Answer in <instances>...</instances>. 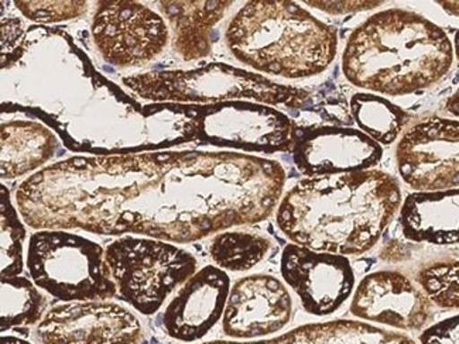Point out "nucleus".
Here are the masks:
<instances>
[{"mask_svg": "<svg viewBox=\"0 0 459 344\" xmlns=\"http://www.w3.org/2000/svg\"><path fill=\"white\" fill-rule=\"evenodd\" d=\"M449 16L459 17V2H438Z\"/></svg>", "mask_w": 459, "mask_h": 344, "instance_id": "32", "label": "nucleus"}, {"mask_svg": "<svg viewBox=\"0 0 459 344\" xmlns=\"http://www.w3.org/2000/svg\"><path fill=\"white\" fill-rule=\"evenodd\" d=\"M230 292V275L217 265L196 271L167 305L163 314L167 336L186 344L205 338L223 318Z\"/></svg>", "mask_w": 459, "mask_h": 344, "instance_id": "17", "label": "nucleus"}, {"mask_svg": "<svg viewBox=\"0 0 459 344\" xmlns=\"http://www.w3.org/2000/svg\"><path fill=\"white\" fill-rule=\"evenodd\" d=\"M306 4L330 14H348L355 12L372 11L383 2H306Z\"/></svg>", "mask_w": 459, "mask_h": 344, "instance_id": "29", "label": "nucleus"}, {"mask_svg": "<svg viewBox=\"0 0 459 344\" xmlns=\"http://www.w3.org/2000/svg\"><path fill=\"white\" fill-rule=\"evenodd\" d=\"M403 202L399 179L380 169L314 176L284 194L276 223L293 245L362 255L379 243Z\"/></svg>", "mask_w": 459, "mask_h": 344, "instance_id": "3", "label": "nucleus"}, {"mask_svg": "<svg viewBox=\"0 0 459 344\" xmlns=\"http://www.w3.org/2000/svg\"><path fill=\"white\" fill-rule=\"evenodd\" d=\"M351 115L360 132L380 146H390L399 139L409 123V113L375 93L359 92L351 98Z\"/></svg>", "mask_w": 459, "mask_h": 344, "instance_id": "22", "label": "nucleus"}, {"mask_svg": "<svg viewBox=\"0 0 459 344\" xmlns=\"http://www.w3.org/2000/svg\"><path fill=\"white\" fill-rule=\"evenodd\" d=\"M0 344H31L27 340H23L21 338H14V336H2L0 339Z\"/></svg>", "mask_w": 459, "mask_h": 344, "instance_id": "33", "label": "nucleus"}, {"mask_svg": "<svg viewBox=\"0 0 459 344\" xmlns=\"http://www.w3.org/2000/svg\"><path fill=\"white\" fill-rule=\"evenodd\" d=\"M200 344H420L406 333L367 322L338 319L299 326L276 338L259 340H213Z\"/></svg>", "mask_w": 459, "mask_h": 344, "instance_id": "21", "label": "nucleus"}, {"mask_svg": "<svg viewBox=\"0 0 459 344\" xmlns=\"http://www.w3.org/2000/svg\"><path fill=\"white\" fill-rule=\"evenodd\" d=\"M170 24L173 51L186 63L212 53L213 30L233 2H159Z\"/></svg>", "mask_w": 459, "mask_h": 344, "instance_id": "20", "label": "nucleus"}, {"mask_svg": "<svg viewBox=\"0 0 459 344\" xmlns=\"http://www.w3.org/2000/svg\"><path fill=\"white\" fill-rule=\"evenodd\" d=\"M448 34L421 14L387 9L368 17L346 41L342 73L370 93L406 97L429 90L453 68Z\"/></svg>", "mask_w": 459, "mask_h": 344, "instance_id": "4", "label": "nucleus"}, {"mask_svg": "<svg viewBox=\"0 0 459 344\" xmlns=\"http://www.w3.org/2000/svg\"><path fill=\"white\" fill-rule=\"evenodd\" d=\"M130 92L149 103L215 105L249 100L267 107L304 109L311 93L303 88L281 85L267 76L223 63H211L194 70L152 71L125 76Z\"/></svg>", "mask_w": 459, "mask_h": 344, "instance_id": "6", "label": "nucleus"}, {"mask_svg": "<svg viewBox=\"0 0 459 344\" xmlns=\"http://www.w3.org/2000/svg\"><path fill=\"white\" fill-rule=\"evenodd\" d=\"M446 110L449 115L459 117V88L453 97H449L446 102Z\"/></svg>", "mask_w": 459, "mask_h": 344, "instance_id": "31", "label": "nucleus"}, {"mask_svg": "<svg viewBox=\"0 0 459 344\" xmlns=\"http://www.w3.org/2000/svg\"><path fill=\"white\" fill-rule=\"evenodd\" d=\"M280 272L304 311L320 318L335 314L355 289L350 258L314 252L293 243L281 253Z\"/></svg>", "mask_w": 459, "mask_h": 344, "instance_id": "13", "label": "nucleus"}, {"mask_svg": "<svg viewBox=\"0 0 459 344\" xmlns=\"http://www.w3.org/2000/svg\"><path fill=\"white\" fill-rule=\"evenodd\" d=\"M196 122L195 142L200 146L243 152H291L296 123L279 109L230 100L215 105H191Z\"/></svg>", "mask_w": 459, "mask_h": 344, "instance_id": "9", "label": "nucleus"}, {"mask_svg": "<svg viewBox=\"0 0 459 344\" xmlns=\"http://www.w3.org/2000/svg\"><path fill=\"white\" fill-rule=\"evenodd\" d=\"M17 11L26 19L40 24L61 23V22L80 19L88 12V2H14Z\"/></svg>", "mask_w": 459, "mask_h": 344, "instance_id": "27", "label": "nucleus"}, {"mask_svg": "<svg viewBox=\"0 0 459 344\" xmlns=\"http://www.w3.org/2000/svg\"><path fill=\"white\" fill-rule=\"evenodd\" d=\"M117 297L144 316L160 311L167 298L196 272L198 262L173 243L122 236L105 248Z\"/></svg>", "mask_w": 459, "mask_h": 344, "instance_id": "8", "label": "nucleus"}, {"mask_svg": "<svg viewBox=\"0 0 459 344\" xmlns=\"http://www.w3.org/2000/svg\"><path fill=\"white\" fill-rule=\"evenodd\" d=\"M293 318V299L273 275L253 274L230 287L222 331L232 340H259L283 331Z\"/></svg>", "mask_w": 459, "mask_h": 344, "instance_id": "16", "label": "nucleus"}, {"mask_svg": "<svg viewBox=\"0 0 459 344\" xmlns=\"http://www.w3.org/2000/svg\"><path fill=\"white\" fill-rule=\"evenodd\" d=\"M2 116L50 127L74 152L95 157L164 151L195 142L191 105L140 103L93 66L60 27H27L2 54Z\"/></svg>", "mask_w": 459, "mask_h": 344, "instance_id": "2", "label": "nucleus"}, {"mask_svg": "<svg viewBox=\"0 0 459 344\" xmlns=\"http://www.w3.org/2000/svg\"><path fill=\"white\" fill-rule=\"evenodd\" d=\"M0 129L2 179L21 178L37 171L51 161L60 149L57 134L39 120L2 116Z\"/></svg>", "mask_w": 459, "mask_h": 344, "instance_id": "19", "label": "nucleus"}, {"mask_svg": "<svg viewBox=\"0 0 459 344\" xmlns=\"http://www.w3.org/2000/svg\"><path fill=\"white\" fill-rule=\"evenodd\" d=\"M434 305L416 281L394 270L367 275L352 295L350 312L359 321L402 331H423Z\"/></svg>", "mask_w": 459, "mask_h": 344, "instance_id": "15", "label": "nucleus"}, {"mask_svg": "<svg viewBox=\"0 0 459 344\" xmlns=\"http://www.w3.org/2000/svg\"><path fill=\"white\" fill-rule=\"evenodd\" d=\"M420 344H459V314L431 324L420 334Z\"/></svg>", "mask_w": 459, "mask_h": 344, "instance_id": "28", "label": "nucleus"}, {"mask_svg": "<svg viewBox=\"0 0 459 344\" xmlns=\"http://www.w3.org/2000/svg\"><path fill=\"white\" fill-rule=\"evenodd\" d=\"M47 299L26 277L0 279V329L2 333L22 326L40 323Z\"/></svg>", "mask_w": 459, "mask_h": 344, "instance_id": "24", "label": "nucleus"}, {"mask_svg": "<svg viewBox=\"0 0 459 344\" xmlns=\"http://www.w3.org/2000/svg\"><path fill=\"white\" fill-rule=\"evenodd\" d=\"M270 248L272 242L266 236L230 228L213 236L208 252L218 269L247 272L264 262Z\"/></svg>", "mask_w": 459, "mask_h": 344, "instance_id": "23", "label": "nucleus"}, {"mask_svg": "<svg viewBox=\"0 0 459 344\" xmlns=\"http://www.w3.org/2000/svg\"><path fill=\"white\" fill-rule=\"evenodd\" d=\"M414 281L437 308L459 309V258L426 262L417 270Z\"/></svg>", "mask_w": 459, "mask_h": 344, "instance_id": "25", "label": "nucleus"}, {"mask_svg": "<svg viewBox=\"0 0 459 344\" xmlns=\"http://www.w3.org/2000/svg\"><path fill=\"white\" fill-rule=\"evenodd\" d=\"M41 344H143L144 331L129 309L107 301L68 302L37 324Z\"/></svg>", "mask_w": 459, "mask_h": 344, "instance_id": "12", "label": "nucleus"}, {"mask_svg": "<svg viewBox=\"0 0 459 344\" xmlns=\"http://www.w3.org/2000/svg\"><path fill=\"white\" fill-rule=\"evenodd\" d=\"M403 181L416 193L459 188V122L433 116L404 132L396 147Z\"/></svg>", "mask_w": 459, "mask_h": 344, "instance_id": "11", "label": "nucleus"}, {"mask_svg": "<svg viewBox=\"0 0 459 344\" xmlns=\"http://www.w3.org/2000/svg\"><path fill=\"white\" fill-rule=\"evenodd\" d=\"M17 206L13 205L11 193L4 185H0V245H2V279L19 277L23 272L24 240L26 228L23 219L19 218Z\"/></svg>", "mask_w": 459, "mask_h": 344, "instance_id": "26", "label": "nucleus"}, {"mask_svg": "<svg viewBox=\"0 0 459 344\" xmlns=\"http://www.w3.org/2000/svg\"><path fill=\"white\" fill-rule=\"evenodd\" d=\"M291 156L297 169L314 178L373 169L382 161L383 147L352 127L296 126Z\"/></svg>", "mask_w": 459, "mask_h": 344, "instance_id": "14", "label": "nucleus"}, {"mask_svg": "<svg viewBox=\"0 0 459 344\" xmlns=\"http://www.w3.org/2000/svg\"><path fill=\"white\" fill-rule=\"evenodd\" d=\"M399 222L410 242L459 245V188L410 194L400 209Z\"/></svg>", "mask_w": 459, "mask_h": 344, "instance_id": "18", "label": "nucleus"}, {"mask_svg": "<svg viewBox=\"0 0 459 344\" xmlns=\"http://www.w3.org/2000/svg\"><path fill=\"white\" fill-rule=\"evenodd\" d=\"M454 51H455L456 60L459 61V30L455 33V39H454Z\"/></svg>", "mask_w": 459, "mask_h": 344, "instance_id": "34", "label": "nucleus"}, {"mask_svg": "<svg viewBox=\"0 0 459 344\" xmlns=\"http://www.w3.org/2000/svg\"><path fill=\"white\" fill-rule=\"evenodd\" d=\"M26 265L31 281L64 304L117 297L102 245L68 230L33 233Z\"/></svg>", "mask_w": 459, "mask_h": 344, "instance_id": "7", "label": "nucleus"}, {"mask_svg": "<svg viewBox=\"0 0 459 344\" xmlns=\"http://www.w3.org/2000/svg\"><path fill=\"white\" fill-rule=\"evenodd\" d=\"M286 179L279 161L245 152L75 156L34 172L14 199L34 230L188 245L267 220L283 198Z\"/></svg>", "mask_w": 459, "mask_h": 344, "instance_id": "1", "label": "nucleus"}, {"mask_svg": "<svg viewBox=\"0 0 459 344\" xmlns=\"http://www.w3.org/2000/svg\"><path fill=\"white\" fill-rule=\"evenodd\" d=\"M24 33L26 30H23L21 19L12 17L6 21V17H4L2 19V54L13 50L19 41L23 39Z\"/></svg>", "mask_w": 459, "mask_h": 344, "instance_id": "30", "label": "nucleus"}, {"mask_svg": "<svg viewBox=\"0 0 459 344\" xmlns=\"http://www.w3.org/2000/svg\"><path fill=\"white\" fill-rule=\"evenodd\" d=\"M91 33L102 58L120 70L147 65L171 40L160 14L129 0L97 2Z\"/></svg>", "mask_w": 459, "mask_h": 344, "instance_id": "10", "label": "nucleus"}, {"mask_svg": "<svg viewBox=\"0 0 459 344\" xmlns=\"http://www.w3.org/2000/svg\"><path fill=\"white\" fill-rule=\"evenodd\" d=\"M230 54L257 73L286 80L320 75L333 63L338 31L289 0H253L225 31Z\"/></svg>", "mask_w": 459, "mask_h": 344, "instance_id": "5", "label": "nucleus"}]
</instances>
